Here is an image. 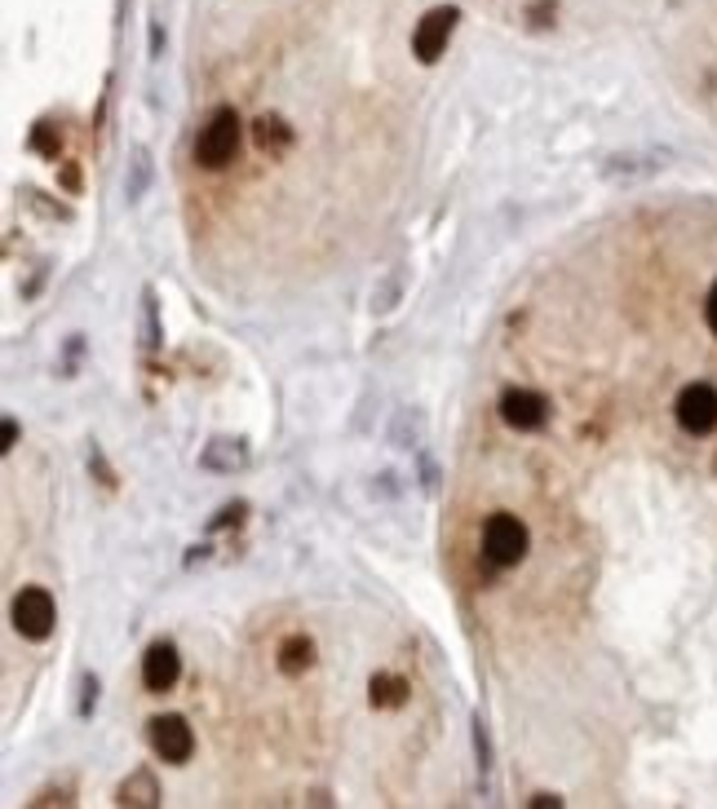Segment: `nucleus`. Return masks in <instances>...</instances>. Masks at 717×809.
Segmentation results:
<instances>
[{
	"instance_id": "nucleus-1",
	"label": "nucleus",
	"mask_w": 717,
	"mask_h": 809,
	"mask_svg": "<svg viewBox=\"0 0 717 809\" xmlns=\"http://www.w3.org/2000/svg\"><path fill=\"white\" fill-rule=\"evenodd\" d=\"M239 151V115L231 107L213 111L209 124L200 128V138H195V164L205 169H226Z\"/></svg>"
},
{
	"instance_id": "nucleus-2",
	"label": "nucleus",
	"mask_w": 717,
	"mask_h": 809,
	"mask_svg": "<svg viewBox=\"0 0 717 809\" xmlns=\"http://www.w3.org/2000/svg\"><path fill=\"white\" fill-rule=\"evenodd\" d=\"M528 553V526L514 513H492L483 526V558L492 567H518Z\"/></svg>"
},
{
	"instance_id": "nucleus-3",
	"label": "nucleus",
	"mask_w": 717,
	"mask_h": 809,
	"mask_svg": "<svg viewBox=\"0 0 717 809\" xmlns=\"http://www.w3.org/2000/svg\"><path fill=\"white\" fill-rule=\"evenodd\" d=\"M53 620H58V606H53L49 588H23L14 597V628L27 642H45L53 633Z\"/></svg>"
},
{
	"instance_id": "nucleus-4",
	"label": "nucleus",
	"mask_w": 717,
	"mask_h": 809,
	"mask_svg": "<svg viewBox=\"0 0 717 809\" xmlns=\"http://www.w3.org/2000/svg\"><path fill=\"white\" fill-rule=\"evenodd\" d=\"M147 738H151L156 757L169 761V766H182V761H190V752H195V734H190L186 717H177V712L156 717V721L147 725Z\"/></svg>"
},
{
	"instance_id": "nucleus-5",
	"label": "nucleus",
	"mask_w": 717,
	"mask_h": 809,
	"mask_svg": "<svg viewBox=\"0 0 717 809\" xmlns=\"http://www.w3.org/2000/svg\"><path fill=\"white\" fill-rule=\"evenodd\" d=\"M673 416H678V425H682L687 434H708V430H717V389L704 385V381L687 385V389L678 394V402H673Z\"/></svg>"
},
{
	"instance_id": "nucleus-6",
	"label": "nucleus",
	"mask_w": 717,
	"mask_h": 809,
	"mask_svg": "<svg viewBox=\"0 0 717 809\" xmlns=\"http://www.w3.org/2000/svg\"><path fill=\"white\" fill-rule=\"evenodd\" d=\"M456 14L452 5H438V10H430L421 23H417V36H412V53L430 66V62H438L443 58V49H447V40H452V32H456Z\"/></svg>"
},
{
	"instance_id": "nucleus-7",
	"label": "nucleus",
	"mask_w": 717,
	"mask_h": 809,
	"mask_svg": "<svg viewBox=\"0 0 717 809\" xmlns=\"http://www.w3.org/2000/svg\"><path fill=\"white\" fill-rule=\"evenodd\" d=\"M500 416L509 430H541L549 421V402L536 389H505L500 394Z\"/></svg>"
},
{
	"instance_id": "nucleus-8",
	"label": "nucleus",
	"mask_w": 717,
	"mask_h": 809,
	"mask_svg": "<svg viewBox=\"0 0 717 809\" xmlns=\"http://www.w3.org/2000/svg\"><path fill=\"white\" fill-rule=\"evenodd\" d=\"M177 677H182V655H177V646H173V642H156V646L143 655V686H147L151 695H164V690L177 686Z\"/></svg>"
},
{
	"instance_id": "nucleus-9",
	"label": "nucleus",
	"mask_w": 717,
	"mask_h": 809,
	"mask_svg": "<svg viewBox=\"0 0 717 809\" xmlns=\"http://www.w3.org/2000/svg\"><path fill=\"white\" fill-rule=\"evenodd\" d=\"M115 800H120L124 809H156V805H160V783H156V774H151V770H134V774L120 783Z\"/></svg>"
},
{
	"instance_id": "nucleus-10",
	"label": "nucleus",
	"mask_w": 717,
	"mask_h": 809,
	"mask_svg": "<svg viewBox=\"0 0 717 809\" xmlns=\"http://www.w3.org/2000/svg\"><path fill=\"white\" fill-rule=\"evenodd\" d=\"M244 460H248L244 443H231V438L209 443L205 456H200V464H205V469H218V474H235V469H244Z\"/></svg>"
},
{
	"instance_id": "nucleus-11",
	"label": "nucleus",
	"mask_w": 717,
	"mask_h": 809,
	"mask_svg": "<svg viewBox=\"0 0 717 809\" xmlns=\"http://www.w3.org/2000/svg\"><path fill=\"white\" fill-rule=\"evenodd\" d=\"M314 663V646H310V637H288L284 646H280V672L284 677H301V672Z\"/></svg>"
},
{
	"instance_id": "nucleus-12",
	"label": "nucleus",
	"mask_w": 717,
	"mask_h": 809,
	"mask_svg": "<svg viewBox=\"0 0 717 809\" xmlns=\"http://www.w3.org/2000/svg\"><path fill=\"white\" fill-rule=\"evenodd\" d=\"M252 128H257V147H262V151H284L293 142V128L280 115H262Z\"/></svg>"
},
{
	"instance_id": "nucleus-13",
	"label": "nucleus",
	"mask_w": 717,
	"mask_h": 809,
	"mask_svg": "<svg viewBox=\"0 0 717 809\" xmlns=\"http://www.w3.org/2000/svg\"><path fill=\"white\" fill-rule=\"evenodd\" d=\"M408 686L399 677H372V708H399Z\"/></svg>"
},
{
	"instance_id": "nucleus-14",
	"label": "nucleus",
	"mask_w": 717,
	"mask_h": 809,
	"mask_svg": "<svg viewBox=\"0 0 717 809\" xmlns=\"http://www.w3.org/2000/svg\"><path fill=\"white\" fill-rule=\"evenodd\" d=\"M58 142H62V133H58L53 124H36V133H32V151H40V155H58Z\"/></svg>"
},
{
	"instance_id": "nucleus-15",
	"label": "nucleus",
	"mask_w": 717,
	"mask_h": 809,
	"mask_svg": "<svg viewBox=\"0 0 717 809\" xmlns=\"http://www.w3.org/2000/svg\"><path fill=\"white\" fill-rule=\"evenodd\" d=\"M143 186H147V151L134 155V182H128V199H138Z\"/></svg>"
},
{
	"instance_id": "nucleus-16",
	"label": "nucleus",
	"mask_w": 717,
	"mask_h": 809,
	"mask_svg": "<svg viewBox=\"0 0 717 809\" xmlns=\"http://www.w3.org/2000/svg\"><path fill=\"white\" fill-rule=\"evenodd\" d=\"M81 690H85V699H81V717H89L94 704H98V682H94V677H81Z\"/></svg>"
},
{
	"instance_id": "nucleus-17",
	"label": "nucleus",
	"mask_w": 717,
	"mask_h": 809,
	"mask_svg": "<svg viewBox=\"0 0 717 809\" xmlns=\"http://www.w3.org/2000/svg\"><path fill=\"white\" fill-rule=\"evenodd\" d=\"M147 346L156 350L160 346V327H156V297L147 293Z\"/></svg>"
},
{
	"instance_id": "nucleus-18",
	"label": "nucleus",
	"mask_w": 717,
	"mask_h": 809,
	"mask_svg": "<svg viewBox=\"0 0 717 809\" xmlns=\"http://www.w3.org/2000/svg\"><path fill=\"white\" fill-rule=\"evenodd\" d=\"M704 323H708V332L717 336V284H713L708 297H704Z\"/></svg>"
},
{
	"instance_id": "nucleus-19",
	"label": "nucleus",
	"mask_w": 717,
	"mask_h": 809,
	"mask_svg": "<svg viewBox=\"0 0 717 809\" xmlns=\"http://www.w3.org/2000/svg\"><path fill=\"white\" fill-rule=\"evenodd\" d=\"M558 805H563V800L549 796V792H536V796H532V809H558Z\"/></svg>"
},
{
	"instance_id": "nucleus-20",
	"label": "nucleus",
	"mask_w": 717,
	"mask_h": 809,
	"mask_svg": "<svg viewBox=\"0 0 717 809\" xmlns=\"http://www.w3.org/2000/svg\"><path fill=\"white\" fill-rule=\"evenodd\" d=\"M14 443H18V425H14V421H5V451H10Z\"/></svg>"
}]
</instances>
